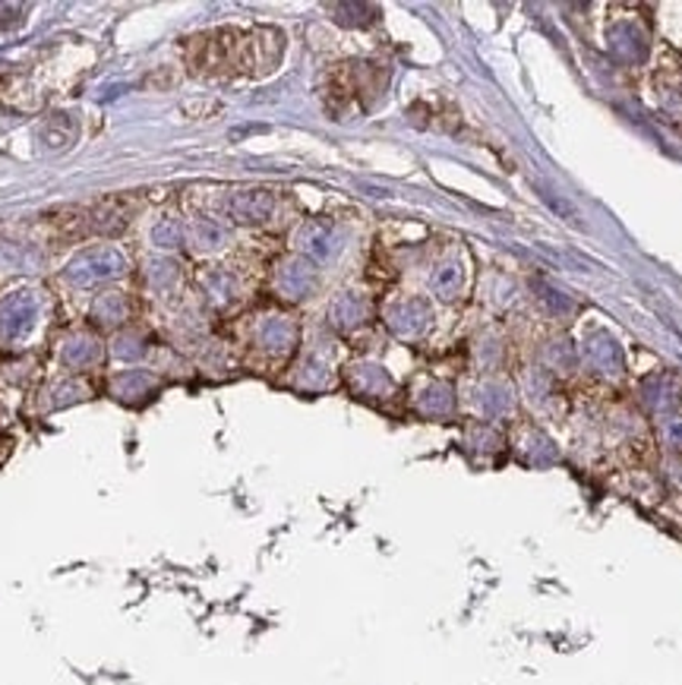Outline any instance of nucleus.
Wrapping results in <instances>:
<instances>
[{
    "label": "nucleus",
    "mask_w": 682,
    "mask_h": 685,
    "mask_svg": "<svg viewBox=\"0 0 682 685\" xmlns=\"http://www.w3.org/2000/svg\"><path fill=\"white\" fill-rule=\"evenodd\" d=\"M39 316V300L32 294H13L0 304V338L17 341L36 326Z\"/></svg>",
    "instance_id": "obj_2"
},
{
    "label": "nucleus",
    "mask_w": 682,
    "mask_h": 685,
    "mask_svg": "<svg viewBox=\"0 0 682 685\" xmlns=\"http://www.w3.org/2000/svg\"><path fill=\"white\" fill-rule=\"evenodd\" d=\"M115 351H118V357H123V360H137V357H142V345H139L137 338H118V345H115Z\"/></svg>",
    "instance_id": "obj_6"
},
{
    "label": "nucleus",
    "mask_w": 682,
    "mask_h": 685,
    "mask_svg": "<svg viewBox=\"0 0 682 685\" xmlns=\"http://www.w3.org/2000/svg\"><path fill=\"white\" fill-rule=\"evenodd\" d=\"M127 259L111 250V247H98V250H89V254L77 256L70 266H67V281L77 285V288H89V285H98L105 278H115V275L123 272Z\"/></svg>",
    "instance_id": "obj_1"
},
{
    "label": "nucleus",
    "mask_w": 682,
    "mask_h": 685,
    "mask_svg": "<svg viewBox=\"0 0 682 685\" xmlns=\"http://www.w3.org/2000/svg\"><path fill=\"white\" fill-rule=\"evenodd\" d=\"M123 310H127V304H123L120 294H101L96 300V310H92V314H96L101 322H118Z\"/></svg>",
    "instance_id": "obj_5"
},
{
    "label": "nucleus",
    "mask_w": 682,
    "mask_h": 685,
    "mask_svg": "<svg viewBox=\"0 0 682 685\" xmlns=\"http://www.w3.org/2000/svg\"><path fill=\"white\" fill-rule=\"evenodd\" d=\"M63 360H67L70 367H89V364H96V360H98V341H92V338H77V341H73V345L67 348Z\"/></svg>",
    "instance_id": "obj_4"
},
{
    "label": "nucleus",
    "mask_w": 682,
    "mask_h": 685,
    "mask_svg": "<svg viewBox=\"0 0 682 685\" xmlns=\"http://www.w3.org/2000/svg\"><path fill=\"white\" fill-rule=\"evenodd\" d=\"M152 240H156L158 247H175L177 228L171 225V221H165V225H158L156 231H152Z\"/></svg>",
    "instance_id": "obj_7"
},
{
    "label": "nucleus",
    "mask_w": 682,
    "mask_h": 685,
    "mask_svg": "<svg viewBox=\"0 0 682 685\" xmlns=\"http://www.w3.org/2000/svg\"><path fill=\"white\" fill-rule=\"evenodd\" d=\"M231 209H235V216L240 218V221H259V218L269 212V196L263 193L237 196Z\"/></svg>",
    "instance_id": "obj_3"
}]
</instances>
